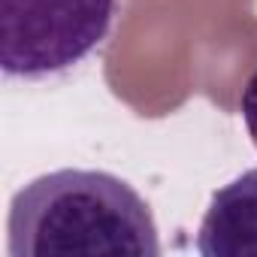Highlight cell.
Wrapping results in <instances>:
<instances>
[{
	"label": "cell",
	"mask_w": 257,
	"mask_h": 257,
	"mask_svg": "<svg viewBox=\"0 0 257 257\" xmlns=\"http://www.w3.org/2000/svg\"><path fill=\"white\" fill-rule=\"evenodd\" d=\"M13 257H158V224L143 194L106 170H55L10 206Z\"/></svg>",
	"instance_id": "cell-1"
},
{
	"label": "cell",
	"mask_w": 257,
	"mask_h": 257,
	"mask_svg": "<svg viewBox=\"0 0 257 257\" xmlns=\"http://www.w3.org/2000/svg\"><path fill=\"white\" fill-rule=\"evenodd\" d=\"M121 0H0L7 82L52 85L79 73L112 37Z\"/></svg>",
	"instance_id": "cell-2"
},
{
	"label": "cell",
	"mask_w": 257,
	"mask_h": 257,
	"mask_svg": "<svg viewBox=\"0 0 257 257\" xmlns=\"http://www.w3.org/2000/svg\"><path fill=\"white\" fill-rule=\"evenodd\" d=\"M203 257H257V170H245L212 194L197 230Z\"/></svg>",
	"instance_id": "cell-3"
},
{
	"label": "cell",
	"mask_w": 257,
	"mask_h": 257,
	"mask_svg": "<svg viewBox=\"0 0 257 257\" xmlns=\"http://www.w3.org/2000/svg\"><path fill=\"white\" fill-rule=\"evenodd\" d=\"M239 112H242V121H245V131H248V137H251V143L257 149V70L251 73V79L242 88Z\"/></svg>",
	"instance_id": "cell-4"
}]
</instances>
